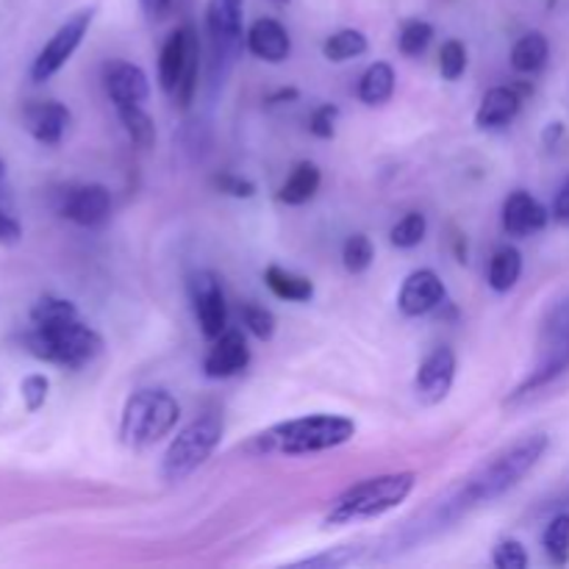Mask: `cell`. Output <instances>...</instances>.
<instances>
[{
	"label": "cell",
	"mask_w": 569,
	"mask_h": 569,
	"mask_svg": "<svg viewBox=\"0 0 569 569\" xmlns=\"http://www.w3.org/2000/svg\"><path fill=\"white\" fill-rule=\"evenodd\" d=\"M356 437V422L342 415H309L300 420L278 422L253 439L256 450L283 456H309L333 450Z\"/></svg>",
	"instance_id": "6da1fadb"
},
{
	"label": "cell",
	"mask_w": 569,
	"mask_h": 569,
	"mask_svg": "<svg viewBox=\"0 0 569 569\" xmlns=\"http://www.w3.org/2000/svg\"><path fill=\"white\" fill-rule=\"evenodd\" d=\"M26 350L50 365L78 370L103 350V339L76 311V315L56 317V320L33 322L31 333H26Z\"/></svg>",
	"instance_id": "7a4b0ae2"
},
{
	"label": "cell",
	"mask_w": 569,
	"mask_h": 569,
	"mask_svg": "<svg viewBox=\"0 0 569 569\" xmlns=\"http://www.w3.org/2000/svg\"><path fill=\"white\" fill-rule=\"evenodd\" d=\"M415 472H389V476L367 478L348 492L339 495L326 515V526H350V522L376 520L387 511L398 509L415 492Z\"/></svg>",
	"instance_id": "3957f363"
},
{
	"label": "cell",
	"mask_w": 569,
	"mask_h": 569,
	"mask_svg": "<svg viewBox=\"0 0 569 569\" xmlns=\"http://www.w3.org/2000/svg\"><path fill=\"white\" fill-rule=\"evenodd\" d=\"M548 448L550 439L545 437V433H531V437L520 439V442L511 445L509 450L495 456L483 470H478L476 476L467 481L465 498L470 500V503H489V500L503 498L509 489H515L517 483L542 461Z\"/></svg>",
	"instance_id": "277c9868"
},
{
	"label": "cell",
	"mask_w": 569,
	"mask_h": 569,
	"mask_svg": "<svg viewBox=\"0 0 569 569\" xmlns=\"http://www.w3.org/2000/svg\"><path fill=\"white\" fill-rule=\"evenodd\" d=\"M181 420V403L167 389H139L126 400L120 417V437L131 448L164 439Z\"/></svg>",
	"instance_id": "5b68a950"
},
{
	"label": "cell",
	"mask_w": 569,
	"mask_h": 569,
	"mask_svg": "<svg viewBox=\"0 0 569 569\" xmlns=\"http://www.w3.org/2000/svg\"><path fill=\"white\" fill-rule=\"evenodd\" d=\"M222 442V420L214 415H203L189 422L181 433L170 442L164 459H161V478L170 483L183 481L192 476L198 467L211 459Z\"/></svg>",
	"instance_id": "8992f818"
},
{
	"label": "cell",
	"mask_w": 569,
	"mask_h": 569,
	"mask_svg": "<svg viewBox=\"0 0 569 569\" xmlns=\"http://www.w3.org/2000/svg\"><path fill=\"white\" fill-rule=\"evenodd\" d=\"M198 67H200V42L198 31L192 26H181L167 37L159 56V83L167 94L178 100L181 109L192 103V94L198 89Z\"/></svg>",
	"instance_id": "52a82bcc"
},
{
	"label": "cell",
	"mask_w": 569,
	"mask_h": 569,
	"mask_svg": "<svg viewBox=\"0 0 569 569\" xmlns=\"http://www.w3.org/2000/svg\"><path fill=\"white\" fill-rule=\"evenodd\" d=\"M206 31L211 39V83H222L244 42V0H209Z\"/></svg>",
	"instance_id": "ba28073f"
},
{
	"label": "cell",
	"mask_w": 569,
	"mask_h": 569,
	"mask_svg": "<svg viewBox=\"0 0 569 569\" xmlns=\"http://www.w3.org/2000/svg\"><path fill=\"white\" fill-rule=\"evenodd\" d=\"M569 370V298L561 300L553 311H550L548 322L542 331V348H539V361L531 370V376L515 389L511 403L526 395L537 392V389L548 387L556 378H561Z\"/></svg>",
	"instance_id": "9c48e42d"
},
{
	"label": "cell",
	"mask_w": 569,
	"mask_h": 569,
	"mask_svg": "<svg viewBox=\"0 0 569 569\" xmlns=\"http://www.w3.org/2000/svg\"><path fill=\"white\" fill-rule=\"evenodd\" d=\"M92 17H94V9H81L61 22L59 31L48 39V44H44V48L39 50L37 59H33V67H31L33 81L37 83L48 81V78H53L56 72L70 61V56L81 48L83 37H87L89 26H92Z\"/></svg>",
	"instance_id": "30bf717a"
},
{
	"label": "cell",
	"mask_w": 569,
	"mask_h": 569,
	"mask_svg": "<svg viewBox=\"0 0 569 569\" xmlns=\"http://www.w3.org/2000/svg\"><path fill=\"white\" fill-rule=\"evenodd\" d=\"M189 292H192L194 317H198V326L203 331V337L217 339L222 331H228V306L220 278L209 270L194 272L192 281H189Z\"/></svg>",
	"instance_id": "8fae6325"
},
{
	"label": "cell",
	"mask_w": 569,
	"mask_h": 569,
	"mask_svg": "<svg viewBox=\"0 0 569 569\" xmlns=\"http://www.w3.org/2000/svg\"><path fill=\"white\" fill-rule=\"evenodd\" d=\"M456 381V353L442 345L433 348L431 353L422 359L420 370L415 376V395L422 406H437L442 403L450 395Z\"/></svg>",
	"instance_id": "7c38bea8"
},
{
	"label": "cell",
	"mask_w": 569,
	"mask_h": 569,
	"mask_svg": "<svg viewBox=\"0 0 569 569\" xmlns=\"http://www.w3.org/2000/svg\"><path fill=\"white\" fill-rule=\"evenodd\" d=\"M61 217L81 228H98L111 214V194L100 183H83V187L67 189L59 206Z\"/></svg>",
	"instance_id": "4fadbf2b"
},
{
	"label": "cell",
	"mask_w": 569,
	"mask_h": 569,
	"mask_svg": "<svg viewBox=\"0 0 569 569\" xmlns=\"http://www.w3.org/2000/svg\"><path fill=\"white\" fill-rule=\"evenodd\" d=\"M448 298V289H445L442 278L433 270H415L403 281L398 295V309L406 317H426L433 309L445 303Z\"/></svg>",
	"instance_id": "5bb4252c"
},
{
	"label": "cell",
	"mask_w": 569,
	"mask_h": 569,
	"mask_svg": "<svg viewBox=\"0 0 569 569\" xmlns=\"http://www.w3.org/2000/svg\"><path fill=\"white\" fill-rule=\"evenodd\" d=\"M250 348L242 331H222L203 359L206 378H233L248 370Z\"/></svg>",
	"instance_id": "9a60e30c"
},
{
	"label": "cell",
	"mask_w": 569,
	"mask_h": 569,
	"mask_svg": "<svg viewBox=\"0 0 569 569\" xmlns=\"http://www.w3.org/2000/svg\"><path fill=\"white\" fill-rule=\"evenodd\" d=\"M244 44H248L250 53L256 59L267 61V64H281V61L289 59L292 53V39H289V31L272 17H261L244 33Z\"/></svg>",
	"instance_id": "2e32d148"
},
{
	"label": "cell",
	"mask_w": 569,
	"mask_h": 569,
	"mask_svg": "<svg viewBox=\"0 0 569 569\" xmlns=\"http://www.w3.org/2000/svg\"><path fill=\"white\" fill-rule=\"evenodd\" d=\"M106 92H109L111 103L117 109L122 106H142L150 94L148 76L142 67L131 64V61H114L106 70Z\"/></svg>",
	"instance_id": "e0dca14e"
},
{
	"label": "cell",
	"mask_w": 569,
	"mask_h": 569,
	"mask_svg": "<svg viewBox=\"0 0 569 569\" xmlns=\"http://www.w3.org/2000/svg\"><path fill=\"white\" fill-rule=\"evenodd\" d=\"M550 214L531 192H511L503 203V228L511 237H531L548 226Z\"/></svg>",
	"instance_id": "ac0fdd59"
},
{
	"label": "cell",
	"mask_w": 569,
	"mask_h": 569,
	"mask_svg": "<svg viewBox=\"0 0 569 569\" xmlns=\"http://www.w3.org/2000/svg\"><path fill=\"white\" fill-rule=\"evenodd\" d=\"M67 126H70V109L64 103L42 100V103H31L26 109V128L37 142L59 144Z\"/></svg>",
	"instance_id": "d6986e66"
},
{
	"label": "cell",
	"mask_w": 569,
	"mask_h": 569,
	"mask_svg": "<svg viewBox=\"0 0 569 569\" xmlns=\"http://www.w3.org/2000/svg\"><path fill=\"white\" fill-rule=\"evenodd\" d=\"M520 94L509 87H495L483 94L481 106L476 111V126L481 131H489V128H503L520 114Z\"/></svg>",
	"instance_id": "ffe728a7"
},
{
	"label": "cell",
	"mask_w": 569,
	"mask_h": 569,
	"mask_svg": "<svg viewBox=\"0 0 569 569\" xmlns=\"http://www.w3.org/2000/svg\"><path fill=\"white\" fill-rule=\"evenodd\" d=\"M320 181H322V172L315 161H298L295 170L289 172L287 181L281 183V189H278V200L287 206L309 203V200L317 194V189H320Z\"/></svg>",
	"instance_id": "44dd1931"
},
{
	"label": "cell",
	"mask_w": 569,
	"mask_h": 569,
	"mask_svg": "<svg viewBox=\"0 0 569 569\" xmlns=\"http://www.w3.org/2000/svg\"><path fill=\"white\" fill-rule=\"evenodd\" d=\"M264 283L276 298L289 300V303H309L315 298V283H311V278L298 276L292 270H283L278 264L267 267Z\"/></svg>",
	"instance_id": "7402d4cb"
},
{
	"label": "cell",
	"mask_w": 569,
	"mask_h": 569,
	"mask_svg": "<svg viewBox=\"0 0 569 569\" xmlns=\"http://www.w3.org/2000/svg\"><path fill=\"white\" fill-rule=\"evenodd\" d=\"M550 44L548 37L539 31H528L526 37H520L511 48V67L517 72H526V76H533V72L542 70L548 64Z\"/></svg>",
	"instance_id": "603a6c76"
},
{
	"label": "cell",
	"mask_w": 569,
	"mask_h": 569,
	"mask_svg": "<svg viewBox=\"0 0 569 569\" xmlns=\"http://www.w3.org/2000/svg\"><path fill=\"white\" fill-rule=\"evenodd\" d=\"M522 276V253L511 244L506 248L495 250L492 261H489V272H487V281L495 292H511L517 287Z\"/></svg>",
	"instance_id": "cb8c5ba5"
},
{
	"label": "cell",
	"mask_w": 569,
	"mask_h": 569,
	"mask_svg": "<svg viewBox=\"0 0 569 569\" xmlns=\"http://www.w3.org/2000/svg\"><path fill=\"white\" fill-rule=\"evenodd\" d=\"M395 94V70L387 61H376L365 70L359 81V100L367 106L387 103Z\"/></svg>",
	"instance_id": "d4e9b609"
},
{
	"label": "cell",
	"mask_w": 569,
	"mask_h": 569,
	"mask_svg": "<svg viewBox=\"0 0 569 569\" xmlns=\"http://www.w3.org/2000/svg\"><path fill=\"white\" fill-rule=\"evenodd\" d=\"M367 53V37L356 28H342V31L331 33L322 44V56L328 61H350V59H359V56Z\"/></svg>",
	"instance_id": "484cf974"
},
{
	"label": "cell",
	"mask_w": 569,
	"mask_h": 569,
	"mask_svg": "<svg viewBox=\"0 0 569 569\" xmlns=\"http://www.w3.org/2000/svg\"><path fill=\"white\" fill-rule=\"evenodd\" d=\"M120 111V120H122V128L128 131V137H131V142L137 144V148H153L156 144V122L153 117L148 114V111H142V106H122Z\"/></svg>",
	"instance_id": "4316f807"
},
{
	"label": "cell",
	"mask_w": 569,
	"mask_h": 569,
	"mask_svg": "<svg viewBox=\"0 0 569 569\" xmlns=\"http://www.w3.org/2000/svg\"><path fill=\"white\" fill-rule=\"evenodd\" d=\"M365 556V548L359 545H339V548L322 550V553L306 556V559L292 561L289 567H306V569H342L356 565Z\"/></svg>",
	"instance_id": "83f0119b"
},
{
	"label": "cell",
	"mask_w": 569,
	"mask_h": 569,
	"mask_svg": "<svg viewBox=\"0 0 569 569\" xmlns=\"http://www.w3.org/2000/svg\"><path fill=\"white\" fill-rule=\"evenodd\" d=\"M542 545L553 565H569V515H559L548 522L542 533Z\"/></svg>",
	"instance_id": "f1b7e54d"
},
{
	"label": "cell",
	"mask_w": 569,
	"mask_h": 569,
	"mask_svg": "<svg viewBox=\"0 0 569 569\" xmlns=\"http://www.w3.org/2000/svg\"><path fill=\"white\" fill-rule=\"evenodd\" d=\"M426 233H428L426 214H420V211H409L403 220H398L392 226V231H389V242L400 250H411L426 239Z\"/></svg>",
	"instance_id": "f546056e"
},
{
	"label": "cell",
	"mask_w": 569,
	"mask_h": 569,
	"mask_svg": "<svg viewBox=\"0 0 569 569\" xmlns=\"http://www.w3.org/2000/svg\"><path fill=\"white\" fill-rule=\"evenodd\" d=\"M372 259H376V248H372L367 233H353L342 244V264L350 276H361V272L370 270Z\"/></svg>",
	"instance_id": "4dcf8cb0"
},
{
	"label": "cell",
	"mask_w": 569,
	"mask_h": 569,
	"mask_svg": "<svg viewBox=\"0 0 569 569\" xmlns=\"http://www.w3.org/2000/svg\"><path fill=\"white\" fill-rule=\"evenodd\" d=\"M431 39H433L431 22H426V20L403 22V28H400V37H398L400 53H403V56H422L428 50V44H431Z\"/></svg>",
	"instance_id": "1f68e13d"
},
{
	"label": "cell",
	"mask_w": 569,
	"mask_h": 569,
	"mask_svg": "<svg viewBox=\"0 0 569 569\" xmlns=\"http://www.w3.org/2000/svg\"><path fill=\"white\" fill-rule=\"evenodd\" d=\"M467 70V48L459 39H448L439 50V72L445 81H459Z\"/></svg>",
	"instance_id": "d6a6232c"
},
{
	"label": "cell",
	"mask_w": 569,
	"mask_h": 569,
	"mask_svg": "<svg viewBox=\"0 0 569 569\" xmlns=\"http://www.w3.org/2000/svg\"><path fill=\"white\" fill-rule=\"evenodd\" d=\"M242 322L256 339H261V342L272 339V333H276V315H272L270 309H264V306H242Z\"/></svg>",
	"instance_id": "836d02e7"
},
{
	"label": "cell",
	"mask_w": 569,
	"mask_h": 569,
	"mask_svg": "<svg viewBox=\"0 0 569 569\" xmlns=\"http://www.w3.org/2000/svg\"><path fill=\"white\" fill-rule=\"evenodd\" d=\"M528 561L531 559H528L526 545L517 539H503L492 553V565L498 569H526Z\"/></svg>",
	"instance_id": "e575fe53"
},
{
	"label": "cell",
	"mask_w": 569,
	"mask_h": 569,
	"mask_svg": "<svg viewBox=\"0 0 569 569\" xmlns=\"http://www.w3.org/2000/svg\"><path fill=\"white\" fill-rule=\"evenodd\" d=\"M337 122H339V106L322 103L311 111L309 131L315 133L317 139H333V133H337Z\"/></svg>",
	"instance_id": "d590c367"
},
{
	"label": "cell",
	"mask_w": 569,
	"mask_h": 569,
	"mask_svg": "<svg viewBox=\"0 0 569 569\" xmlns=\"http://www.w3.org/2000/svg\"><path fill=\"white\" fill-rule=\"evenodd\" d=\"M22 400H26V409L28 411H37L42 409L44 400H48L50 392V381L44 376H28L20 387Z\"/></svg>",
	"instance_id": "8d00e7d4"
},
{
	"label": "cell",
	"mask_w": 569,
	"mask_h": 569,
	"mask_svg": "<svg viewBox=\"0 0 569 569\" xmlns=\"http://www.w3.org/2000/svg\"><path fill=\"white\" fill-rule=\"evenodd\" d=\"M214 183H217V189H220L222 194H231V198L248 200V198H253V194H256L253 183L244 181V178L231 176V172H226V176H217Z\"/></svg>",
	"instance_id": "74e56055"
},
{
	"label": "cell",
	"mask_w": 569,
	"mask_h": 569,
	"mask_svg": "<svg viewBox=\"0 0 569 569\" xmlns=\"http://www.w3.org/2000/svg\"><path fill=\"white\" fill-rule=\"evenodd\" d=\"M22 239L20 222L0 209V244H17Z\"/></svg>",
	"instance_id": "f35d334b"
},
{
	"label": "cell",
	"mask_w": 569,
	"mask_h": 569,
	"mask_svg": "<svg viewBox=\"0 0 569 569\" xmlns=\"http://www.w3.org/2000/svg\"><path fill=\"white\" fill-rule=\"evenodd\" d=\"M553 217L559 222H569V178L565 183H561L559 194H556L553 200Z\"/></svg>",
	"instance_id": "ab89813d"
},
{
	"label": "cell",
	"mask_w": 569,
	"mask_h": 569,
	"mask_svg": "<svg viewBox=\"0 0 569 569\" xmlns=\"http://www.w3.org/2000/svg\"><path fill=\"white\" fill-rule=\"evenodd\" d=\"M139 6H142V11L150 20H159V17H164L170 11L172 0H139Z\"/></svg>",
	"instance_id": "60d3db41"
},
{
	"label": "cell",
	"mask_w": 569,
	"mask_h": 569,
	"mask_svg": "<svg viewBox=\"0 0 569 569\" xmlns=\"http://www.w3.org/2000/svg\"><path fill=\"white\" fill-rule=\"evenodd\" d=\"M565 137V126H561V122H550L548 128H545V144H548V148H556V144H559V139Z\"/></svg>",
	"instance_id": "b9f144b4"
},
{
	"label": "cell",
	"mask_w": 569,
	"mask_h": 569,
	"mask_svg": "<svg viewBox=\"0 0 569 569\" xmlns=\"http://www.w3.org/2000/svg\"><path fill=\"white\" fill-rule=\"evenodd\" d=\"M295 100H298V89H278L276 94H270V98H267V103L281 106V103H295Z\"/></svg>",
	"instance_id": "7bdbcfd3"
},
{
	"label": "cell",
	"mask_w": 569,
	"mask_h": 569,
	"mask_svg": "<svg viewBox=\"0 0 569 569\" xmlns=\"http://www.w3.org/2000/svg\"><path fill=\"white\" fill-rule=\"evenodd\" d=\"M0 178H3V161H0Z\"/></svg>",
	"instance_id": "ee69618b"
},
{
	"label": "cell",
	"mask_w": 569,
	"mask_h": 569,
	"mask_svg": "<svg viewBox=\"0 0 569 569\" xmlns=\"http://www.w3.org/2000/svg\"><path fill=\"white\" fill-rule=\"evenodd\" d=\"M278 3H289V0H278Z\"/></svg>",
	"instance_id": "f6af8a7d"
}]
</instances>
